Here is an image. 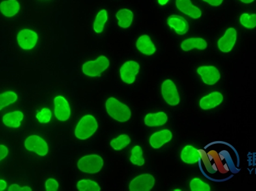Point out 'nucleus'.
<instances>
[{"label": "nucleus", "instance_id": "36", "mask_svg": "<svg viewBox=\"0 0 256 191\" xmlns=\"http://www.w3.org/2000/svg\"><path fill=\"white\" fill-rule=\"evenodd\" d=\"M203 1L206 2L209 5L214 6L220 5L223 2V0H203Z\"/></svg>", "mask_w": 256, "mask_h": 191}, {"label": "nucleus", "instance_id": "1", "mask_svg": "<svg viewBox=\"0 0 256 191\" xmlns=\"http://www.w3.org/2000/svg\"><path fill=\"white\" fill-rule=\"evenodd\" d=\"M197 151L200 169L209 180L226 181L240 171L238 152L229 143L214 141Z\"/></svg>", "mask_w": 256, "mask_h": 191}, {"label": "nucleus", "instance_id": "25", "mask_svg": "<svg viewBox=\"0 0 256 191\" xmlns=\"http://www.w3.org/2000/svg\"><path fill=\"white\" fill-rule=\"evenodd\" d=\"M108 13L106 10H100L96 15L94 23V30L96 33H102L104 30L105 25L108 21Z\"/></svg>", "mask_w": 256, "mask_h": 191}, {"label": "nucleus", "instance_id": "3", "mask_svg": "<svg viewBox=\"0 0 256 191\" xmlns=\"http://www.w3.org/2000/svg\"><path fill=\"white\" fill-rule=\"evenodd\" d=\"M98 124L92 115H85L81 118L75 129V136L81 140L91 137L98 130Z\"/></svg>", "mask_w": 256, "mask_h": 191}, {"label": "nucleus", "instance_id": "4", "mask_svg": "<svg viewBox=\"0 0 256 191\" xmlns=\"http://www.w3.org/2000/svg\"><path fill=\"white\" fill-rule=\"evenodd\" d=\"M104 161L102 157L92 154L83 157L77 162V166L83 173L96 174L103 168Z\"/></svg>", "mask_w": 256, "mask_h": 191}, {"label": "nucleus", "instance_id": "9", "mask_svg": "<svg viewBox=\"0 0 256 191\" xmlns=\"http://www.w3.org/2000/svg\"><path fill=\"white\" fill-rule=\"evenodd\" d=\"M161 92L163 97L167 104L171 106H176L179 104L180 99L177 88L171 79H167L163 83Z\"/></svg>", "mask_w": 256, "mask_h": 191}, {"label": "nucleus", "instance_id": "33", "mask_svg": "<svg viewBox=\"0 0 256 191\" xmlns=\"http://www.w3.org/2000/svg\"><path fill=\"white\" fill-rule=\"evenodd\" d=\"M45 186H46L47 191H57L59 190V184L57 180L49 179L46 180Z\"/></svg>", "mask_w": 256, "mask_h": 191}, {"label": "nucleus", "instance_id": "38", "mask_svg": "<svg viewBox=\"0 0 256 191\" xmlns=\"http://www.w3.org/2000/svg\"><path fill=\"white\" fill-rule=\"evenodd\" d=\"M158 3L160 4V5H165L169 2V0H158Z\"/></svg>", "mask_w": 256, "mask_h": 191}, {"label": "nucleus", "instance_id": "29", "mask_svg": "<svg viewBox=\"0 0 256 191\" xmlns=\"http://www.w3.org/2000/svg\"><path fill=\"white\" fill-rule=\"evenodd\" d=\"M130 160L133 164L139 166H143L145 163L143 158V150L140 146H135L131 150Z\"/></svg>", "mask_w": 256, "mask_h": 191}, {"label": "nucleus", "instance_id": "30", "mask_svg": "<svg viewBox=\"0 0 256 191\" xmlns=\"http://www.w3.org/2000/svg\"><path fill=\"white\" fill-rule=\"evenodd\" d=\"M240 23L247 29H255L256 27V14H243L240 17Z\"/></svg>", "mask_w": 256, "mask_h": 191}, {"label": "nucleus", "instance_id": "17", "mask_svg": "<svg viewBox=\"0 0 256 191\" xmlns=\"http://www.w3.org/2000/svg\"><path fill=\"white\" fill-rule=\"evenodd\" d=\"M223 98V96L220 92H212L201 98L200 100V106L203 109L215 108L222 102Z\"/></svg>", "mask_w": 256, "mask_h": 191}, {"label": "nucleus", "instance_id": "10", "mask_svg": "<svg viewBox=\"0 0 256 191\" xmlns=\"http://www.w3.org/2000/svg\"><path fill=\"white\" fill-rule=\"evenodd\" d=\"M140 65L135 61H128L124 63L120 67V78L123 82L132 84L136 79V76L139 74Z\"/></svg>", "mask_w": 256, "mask_h": 191}, {"label": "nucleus", "instance_id": "39", "mask_svg": "<svg viewBox=\"0 0 256 191\" xmlns=\"http://www.w3.org/2000/svg\"><path fill=\"white\" fill-rule=\"evenodd\" d=\"M241 1L243 2V3L249 4L253 3L255 0H240Z\"/></svg>", "mask_w": 256, "mask_h": 191}, {"label": "nucleus", "instance_id": "21", "mask_svg": "<svg viewBox=\"0 0 256 191\" xmlns=\"http://www.w3.org/2000/svg\"><path fill=\"white\" fill-rule=\"evenodd\" d=\"M24 115L21 111H16L8 113L3 116V122L6 126L11 128H19Z\"/></svg>", "mask_w": 256, "mask_h": 191}, {"label": "nucleus", "instance_id": "15", "mask_svg": "<svg viewBox=\"0 0 256 191\" xmlns=\"http://www.w3.org/2000/svg\"><path fill=\"white\" fill-rule=\"evenodd\" d=\"M173 134L169 130H160L152 134L150 137L149 143L150 146L155 149H160L165 143L171 141Z\"/></svg>", "mask_w": 256, "mask_h": 191}, {"label": "nucleus", "instance_id": "40", "mask_svg": "<svg viewBox=\"0 0 256 191\" xmlns=\"http://www.w3.org/2000/svg\"><path fill=\"white\" fill-rule=\"evenodd\" d=\"M174 191H181V190H174Z\"/></svg>", "mask_w": 256, "mask_h": 191}, {"label": "nucleus", "instance_id": "31", "mask_svg": "<svg viewBox=\"0 0 256 191\" xmlns=\"http://www.w3.org/2000/svg\"><path fill=\"white\" fill-rule=\"evenodd\" d=\"M190 189L192 191H210L211 190L208 184L199 179H193L191 180Z\"/></svg>", "mask_w": 256, "mask_h": 191}, {"label": "nucleus", "instance_id": "35", "mask_svg": "<svg viewBox=\"0 0 256 191\" xmlns=\"http://www.w3.org/2000/svg\"><path fill=\"white\" fill-rule=\"evenodd\" d=\"M0 150H1V157H0V160H2L8 156V150L5 145H1V146H0Z\"/></svg>", "mask_w": 256, "mask_h": 191}, {"label": "nucleus", "instance_id": "32", "mask_svg": "<svg viewBox=\"0 0 256 191\" xmlns=\"http://www.w3.org/2000/svg\"><path fill=\"white\" fill-rule=\"evenodd\" d=\"M52 117V113L50 109L43 108L40 112L37 114L36 119L41 124H47L50 122Z\"/></svg>", "mask_w": 256, "mask_h": 191}, {"label": "nucleus", "instance_id": "14", "mask_svg": "<svg viewBox=\"0 0 256 191\" xmlns=\"http://www.w3.org/2000/svg\"><path fill=\"white\" fill-rule=\"evenodd\" d=\"M176 5L178 10L191 18L198 19L202 16L201 10L197 6L193 5L191 0H176Z\"/></svg>", "mask_w": 256, "mask_h": 191}, {"label": "nucleus", "instance_id": "37", "mask_svg": "<svg viewBox=\"0 0 256 191\" xmlns=\"http://www.w3.org/2000/svg\"><path fill=\"white\" fill-rule=\"evenodd\" d=\"M6 186H7V184H6V182L5 181H4L3 180H0V190L4 191L6 188Z\"/></svg>", "mask_w": 256, "mask_h": 191}, {"label": "nucleus", "instance_id": "34", "mask_svg": "<svg viewBox=\"0 0 256 191\" xmlns=\"http://www.w3.org/2000/svg\"><path fill=\"white\" fill-rule=\"evenodd\" d=\"M8 191H32V190L29 187H23L21 188L17 184H12L9 187L8 190Z\"/></svg>", "mask_w": 256, "mask_h": 191}, {"label": "nucleus", "instance_id": "18", "mask_svg": "<svg viewBox=\"0 0 256 191\" xmlns=\"http://www.w3.org/2000/svg\"><path fill=\"white\" fill-rule=\"evenodd\" d=\"M136 46L138 50L143 54L150 56L156 52V48L149 36L143 35L138 38Z\"/></svg>", "mask_w": 256, "mask_h": 191}, {"label": "nucleus", "instance_id": "8", "mask_svg": "<svg viewBox=\"0 0 256 191\" xmlns=\"http://www.w3.org/2000/svg\"><path fill=\"white\" fill-rule=\"evenodd\" d=\"M155 184L153 176L150 174H143L138 176L130 182L129 189L131 191H149Z\"/></svg>", "mask_w": 256, "mask_h": 191}, {"label": "nucleus", "instance_id": "24", "mask_svg": "<svg viewBox=\"0 0 256 191\" xmlns=\"http://www.w3.org/2000/svg\"><path fill=\"white\" fill-rule=\"evenodd\" d=\"M182 159L186 164H195L199 162V154L192 146H186L182 150Z\"/></svg>", "mask_w": 256, "mask_h": 191}, {"label": "nucleus", "instance_id": "20", "mask_svg": "<svg viewBox=\"0 0 256 191\" xmlns=\"http://www.w3.org/2000/svg\"><path fill=\"white\" fill-rule=\"evenodd\" d=\"M117 19L118 25L122 29H128L132 24L134 15L131 10L123 8L119 10L115 15Z\"/></svg>", "mask_w": 256, "mask_h": 191}, {"label": "nucleus", "instance_id": "19", "mask_svg": "<svg viewBox=\"0 0 256 191\" xmlns=\"http://www.w3.org/2000/svg\"><path fill=\"white\" fill-rule=\"evenodd\" d=\"M1 12L6 18H12L18 14L21 6L18 0H5L1 3Z\"/></svg>", "mask_w": 256, "mask_h": 191}, {"label": "nucleus", "instance_id": "11", "mask_svg": "<svg viewBox=\"0 0 256 191\" xmlns=\"http://www.w3.org/2000/svg\"><path fill=\"white\" fill-rule=\"evenodd\" d=\"M54 113L59 121L66 122L71 116V108L68 100L61 96H56L54 99Z\"/></svg>", "mask_w": 256, "mask_h": 191}, {"label": "nucleus", "instance_id": "2", "mask_svg": "<svg viewBox=\"0 0 256 191\" xmlns=\"http://www.w3.org/2000/svg\"><path fill=\"white\" fill-rule=\"evenodd\" d=\"M106 109L108 114L113 119L121 123L128 121L131 117V111L128 106L114 97L107 100Z\"/></svg>", "mask_w": 256, "mask_h": 191}, {"label": "nucleus", "instance_id": "27", "mask_svg": "<svg viewBox=\"0 0 256 191\" xmlns=\"http://www.w3.org/2000/svg\"><path fill=\"white\" fill-rule=\"evenodd\" d=\"M131 142L130 137L126 134L120 135L119 137L112 139L110 142L113 149L119 151L126 148Z\"/></svg>", "mask_w": 256, "mask_h": 191}, {"label": "nucleus", "instance_id": "28", "mask_svg": "<svg viewBox=\"0 0 256 191\" xmlns=\"http://www.w3.org/2000/svg\"><path fill=\"white\" fill-rule=\"evenodd\" d=\"M77 189L79 191H100L101 188L96 182L90 180H79L77 183Z\"/></svg>", "mask_w": 256, "mask_h": 191}, {"label": "nucleus", "instance_id": "5", "mask_svg": "<svg viewBox=\"0 0 256 191\" xmlns=\"http://www.w3.org/2000/svg\"><path fill=\"white\" fill-rule=\"evenodd\" d=\"M109 60L105 56H101L94 61L85 62L82 66V72L89 77H100L103 72L109 67Z\"/></svg>", "mask_w": 256, "mask_h": 191}, {"label": "nucleus", "instance_id": "23", "mask_svg": "<svg viewBox=\"0 0 256 191\" xmlns=\"http://www.w3.org/2000/svg\"><path fill=\"white\" fill-rule=\"evenodd\" d=\"M167 119V115L165 113H149L146 116L144 122L149 127L161 126L166 123Z\"/></svg>", "mask_w": 256, "mask_h": 191}, {"label": "nucleus", "instance_id": "22", "mask_svg": "<svg viewBox=\"0 0 256 191\" xmlns=\"http://www.w3.org/2000/svg\"><path fill=\"white\" fill-rule=\"evenodd\" d=\"M181 48L184 51H189L195 48L203 50L207 48V42L201 38H188L182 42Z\"/></svg>", "mask_w": 256, "mask_h": 191}, {"label": "nucleus", "instance_id": "16", "mask_svg": "<svg viewBox=\"0 0 256 191\" xmlns=\"http://www.w3.org/2000/svg\"><path fill=\"white\" fill-rule=\"evenodd\" d=\"M167 24L170 27L173 28L178 35H184L189 30L188 23L186 19L176 15H173L168 18Z\"/></svg>", "mask_w": 256, "mask_h": 191}, {"label": "nucleus", "instance_id": "13", "mask_svg": "<svg viewBox=\"0 0 256 191\" xmlns=\"http://www.w3.org/2000/svg\"><path fill=\"white\" fill-rule=\"evenodd\" d=\"M237 40V32L233 28L227 30L225 35L218 41L219 49L223 53H229L233 48Z\"/></svg>", "mask_w": 256, "mask_h": 191}, {"label": "nucleus", "instance_id": "26", "mask_svg": "<svg viewBox=\"0 0 256 191\" xmlns=\"http://www.w3.org/2000/svg\"><path fill=\"white\" fill-rule=\"evenodd\" d=\"M18 96L13 92H6L0 95V109L2 110L5 107L14 104L18 100Z\"/></svg>", "mask_w": 256, "mask_h": 191}, {"label": "nucleus", "instance_id": "7", "mask_svg": "<svg viewBox=\"0 0 256 191\" xmlns=\"http://www.w3.org/2000/svg\"><path fill=\"white\" fill-rule=\"evenodd\" d=\"M19 46L25 50H30L35 48L38 40V34L33 30L23 29L17 35Z\"/></svg>", "mask_w": 256, "mask_h": 191}, {"label": "nucleus", "instance_id": "12", "mask_svg": "<svg viewBox=\"0 0 256 191\" xmlns=\"http://www.w3.org/2000/svg\"><path fill=\"white\" fill-rule=\"evenodd\" d=\"M197 72L201 76L203 82L206 85H215L220 78V72L215 66H200L198 68Z\"/></svg>", "mask_w": 256, "mask_h": 191}, {"label": "nucleus", "instance_id": "6", "mask_svg": "<svg viewBox=\"0 0 256 191\" xmlns=\"http://www.w3.org/2000/svg\"><path fill=\"white\" fill-rule=\"evenodd\" d=\"M25 147L26 149L42 157L46 156L49 152L48 144L42 137L36 135H32L25 139Z\"/></svg>", "mask_w": 256, "mask_h": 191}]
</instances>
